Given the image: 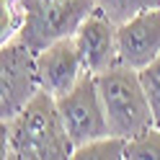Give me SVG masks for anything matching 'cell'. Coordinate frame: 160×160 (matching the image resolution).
Returning <instances> with one entry per match:
<instances>
[{
  "mask_svg": "<svg viewBox=\"0 0 160 160\" xmlns=\"http://www.w3.org/2000/svg\"><path fill=\"white\" fill-rule=\"evenodd\" d=\"M3 158L18 160H65L75 145L59 116L57 98L39 91L13 119H3Z\"/></svg>",
  "mask_w": 160,
  "mask_h": 160,
  "instance_id": "6da1fadb",
  "label": "cell"
},
{
  "mask_svg": "<svg viewBox=\"0 0 160 160\" xmlns=\"http://www.w3.org/2000/svg\"><path fill=\"white\" fill-rule=\"evenodd\" d=\"M96 85L103 101L111 134L132 139L155 124L139 70L116 62L114 67L96 75Z\"/></svg>",
  "mask_w": 160,
  "mask_h": 160,
  "instance_id": "7a4b0ae2",
  "label": "cell"
},
{
  "mask_svg": "<svg viewBox=\"0 0 160 160\" xmlns=\"http://www.w3.org/2000/svg\"><path fill=\"white\" fill-rule=\"evenodd\" d=\"M21 3L26 18L18 39L34 52H42L57 39L72 36L78 26L96 11V0H21Z\"/></svg>",
  "mask_w": 160,
  "mask_h": 160,
  "instance_id": "3957f363",
  "label": "cell"
},
{
  "mask_svg": "<svg viewBox=\"0 0 160 160\" xmlns=\"http://www.w3.org/2000/svg\"><path fill=\"white\" fill-rule=\"evenodd\" d=\"M42 91L36 70V52L21 39H11L0 49V114L13 119Z\"/></svg>",
  "mask_w": 160,
  "mask_h": 160,
  "instance_id": "277c9868",
  "label": "cell"
},
{
  "mask_svg": "<svg viewBox=\"0 0 160 160\" xmlns=\"http://www.w3.org/2000/svg\"><path fill=\"white\" fill-rule=\"evenodd\" d=\"M57 108H59V116H62L65 129L75 147L111 134L93 72H85L72 91L65 93L62 98H57Z\"/></svg>",
  "mask_w": 160,
  "mask_h": 160,
  "instance_id": "5b68a950",
  "label": "cell"
},
{
  "mask_svg": "<svg viewBox=\"0 0 160 160\" xmlns=\"http://www.w3.org/2000/svg\"><path fill=\"white\" fill-rule=\"evenodd\" d=\"M36 70L42 91H47L52 98H62L65 93H70L78 80L88 72L72 36L57 39L54 44L36 52Z\"/></svg>",
  "mask_w": 160,
  "mask_h": 160,
  "instance_id": "8992f818",
  "label": "cell"
},
{
  "mask_svg": "<svg viewBox=\"0 0 160 160\" xmlns=\"http://www.w3.org/2000/svg\"><path fill=\"white\" fill-rule=\"evenodd\" d=\"M72 39L88 72L98 75L119 62V26L98 8L78 26Z\"/></svg>",
  "mask_w": 160,
  "mask_h": 160,
  "instance_id": "52a82bcc",
  "label": "cell"
},
{
  "mask_svg": "<svg viewBox=\"0 0 160 160\" xmlns=\"http://www.w3.org/2000/svg\"><path fill=\"white\" fill-rule=\"evenodd\" d=\"M158 57H160V8H150L119 26V62L142 70Z\"/></svg>",
  "mask_w": 160,
  "mask_h": 160,
  "instance_id": "ba28073f",
  "label": "cell"
},
{
  "mask_svg": "<svg viewBox=\"0 0 160 160\" xmlns=\"http://www.w3.org/2000/svg\"><path fill=\"white\" fill-rule=\"evenodd\" d=\"M124 147H127L124 137L106 134V137H98V139H91V142L75 147L72 158L75 160H119L124 158Z\"/></svg>",
  "mask_w": 160,
  "mask_h": 160,
  "instance_id": "9c48e42d",
  "label": "cell"
},
{
  "mask_svg": "<svg viewBox=\"0 0 160 160\" xmlns=\"http://www.w3.org/2000/svg\"><path fill=\"white\" fill-rule=\"evenodd\" d=\"M96 8L106 18H111L116 26H122L137 13L150 11V8H160V0H96Z\"/></svg>",
  "mask_w": 160,
  "mask_h": 160,
  "instance_id": "30bf717a",
  "label": "cell"
},
{
  "mask_svg": "<svg viewBox=\"0 0 160 160\" xmlns=\"http://www.w3.org/2000/svg\"><path fill=\"white\" fill-rule=\"evenodd\" d=\"M124 160H160V127L152 124L142 134L127 139Z\"/></svg>",
  "mask_w": 160,
  "mask_h": 160,
  "instance_id": "8fae6325",
  "label": "cell"
},
{
  "mask_svg": "<svg viewBox=\"0 0 160 160\" xmlns=\"http://www.w3.org/2000/svg\"><path fill=\"white\" fill-rule=\"evenodd\" d=\"M0 8H3V16H0V44H5L21 34L26 11H23L21 0H0Z\"/></svg>",
  "mask_w": 160,
  "mask_h": 160,
  "instance_id": "7c38bea8",
  "label": "cell"
},
{
  "mask_svg": "<svg viewBox=\"0 0 160 160\" xmlns=\"http://www.w3.org/2000/svg\"><path fill=\"white\" fill-rule=\"evenodd\" d=\"M139 78H142V85H145V93H147L150 108H152L155 124L160 127V57L152 59L147 67L139 70Z\"/></svg>",
  "mask_w": 160,
  "mask_h": 160,
  "instance_id": "4fadbf2b",
  "label": "cell"
}]
</instances>
